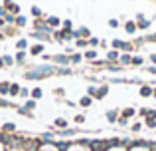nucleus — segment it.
I'll use <instances>...</instances> for the list:
<instances>
[{"instance_id": "5fc2aeb1", "label": "nucleus", "mask_w": 156, "mask_h": 151, "mask_svg": "<svg viewBox=\"0 0 156 151\" xmlns=\"http://www.w3.org/2000/svg\"><path fill=\"white\" fill-rule=\"evenodd\" d=\"M4 66H14V62H16V60L14 58H12V56H4Z\"/></svg>"}, {"instance_id": "09e8293b", "label": "nucleus", "mask_w": 156, "mask_h": 151, "mask_svg": "<svg viewBox=\"0 0 156 151\" xmlns=\"http://www.w3.org/2000/svg\"><path fill=\"white\" fill-rule=\"evenodd\" d=\"M53 139H55V133H53V131L42 133V141H53Z\"/></svg>"}, {"instance_id": "5701e85b", "label": "nucleus", "mask_w": 156, "mask_h": 151, "mask_svg": "<svg viewBox=\"0 0 156 151\" xmlns=\"http://www.w3.org/2000/svg\"><path fill=\"white\" fill-rule=\"evenodd\" d=\"M136 26H138V32H146V30H148V28L150 26H152V20H150V18H144V20H138V22H136Z\"/></svg>"}, {"instance_id": "58836bf2", "label": "nucleus", "mask_w": 156, "mask_h": 151, "mask_svg": "<svg viewBox=\"0 0 156 151\" xmlns=\"http://www.w3.org/2000/svg\"><path fill=\"white\" fill-rule=\"evenodd\" d=\"M8 96H12V97L20 96V84H10V93Z\"/></svg>"}, {"instance_id": "e2e57ef3", "label": "nucleus", "mask_w": 156, "mask_h": 151, "mask_svg": "<svg viewBox=\"0 0 156 151\" xmlns=\"http://www.w3.org/2000/svg\"><path fill=\"white\" fill-rule=\"evenodd\" d=\"M144 18H146V16H144V14H142V12H138V14H136V16H134V20H136V22H138V20H144Z\"/></svg>"}, {"instance_id": "338daca9", "label": "nucleus", "mask_w": 156, "mask_h": 151, "mask_svg": "<svg viewBox=\"0 0 156 151\" xmlns=\"http://www.w3.org/2000/svg\"><path fill=\"white\" fill-rule=\"evenodd\" d=\"M152 97L156 100V85H154V92H152Z\"/></svg>"}, {"instance_id": "4d7b16f0", "label": "nucleus", "mask_w": 156, "mask_h": 151, "mask_svg": "<svg viewBox=\"0 0 156 151\" xmlns=\"http://www.w3.org/2000/svg\"><path fill=\"white\" fill-rule=\"evenodd\" d=\"M53 93H55V96H59V97H65V89L63 88H55V89H53Z\"/></svg>"}, {"instance_id": "f3484780", "label": "nucleus", "mask_w": 156, "mask_h": 151, "mask_svg": "<svg viewBox=\"0 0 156 151\" xmlns=\"http://www.w3.org/2000/svg\"><path fill=\"white\" fill-rule=\"evenodd\" d=\"M119 58H121V52H119V50H115V48L107 50V54H105L107 62H119Z\"/></svg>"}, {"instance_id": "e433bc0d", "label": "nucleus", "mask_w": 156, "mask_h": 151, "mask_svg": "<svg viewBox=\"0 0 156 151\" xmlns=\"http://www.w3.org/2000/svg\"><path fill=\"white\" fill-rule=\"evenodd\" d=\"M36 104H38L36 100H32V97H28V100L24 101V108H26V109H30V111H34V109H36Z\"/></svg>"}, {"instance_id": "4c0bfd02", "label": "nucleus", "mask_w": 156, "mask_h": 151, "mask_svg": "<svg viewBox=\"0 0 156 151\" xmlns=\"http://www.w3.org/2000/svg\"><path fill=\"white\" fill-rule=\"evenodd\" d=\"M107 24H109V28H113V30H117V28H121V26H122V22H121L119 18H111Z\"/></svg>"}, {"instance_id": "ddd939ff", "label": "nucleus", "mask_w": 156, "mask_h": 151, "mask_svg": "<svg viewBox=\"0 0 156 151\" xmlns=\"http://www.w3.org/2000/svg\"><path fill=\"white\" fill-rule=\"evenodd\" d=\"M138 115V109L133 108V105H129V108H122L121 109V117H126V119H133V117Z\"/></svg>"}, {"instance_id": "1a4fd4ad", "label": "nucleus", "mask_w": 156, "mask_h": 151, "mask_svg": "<svg viewBox=\"0 0 156 151\" xmlns=\"http://www.w3.org/2000/svg\"><path fill=\"white\" fill-rule=\"evenodd\" d=\"M152 92H154V85H150V84H142V85H138V96L140 97H152Z\"/></svg>"}, {"instance_id": "0e129e2a", "label": "nucleus", "mask_w": 156, "mask_h": 151, "mask_svg": "<svg viewBox=\"0 0 156 151\" xmlns=\"http://www.w3.org/2000/svg\"><path fill=\"white\" fill-rule=\"evenodd\" d=\"M6 26V22H4V18H0V28H4Z\"/></svg>"}, {"instance_id": "a211bd4d", "label": "nucleus", "mask_w": 156, "mask_h": 151, "mask_svg": "<svg viewBox=\"0 0 156 151\" xmlns=\"http://www.w3.org/2000/svg\"><path fill=\"white\" fill-rule=\"evenodd\" d=\"M83 58L87 60V62H93V60L99 58V52H97V48H87V50L83 52Z\"/></svg>"}, {"instance_id": "ea45409f", "label": "nucleus", "mask_w": 156, "mask_h": 151, "mask_svg": "<svg viewBox=\"0 0 156 151\" xmlns=\"http://www.w3.org/2000/svg\"><path fill=\"white\" fill-rule=\"evenodd\" d=\"M89 64H91L93 68H99V70H101V68H105V66H107V60L97 58V60H93V62H89Z\"/></svg>"}, {"instance_id": "7ed1b4c3", "label": "nucleus", "mask_w": 156, "mask_h": 151, "mask_svg": "<svg viewBox=\"0 0 156 151\" xmlns=\"http://www.w3.org/2000/svg\"><path fill=\"white\" fill-rule=\"evenodd\" d=\"M34 30H38V32H44V34H53V28L51 26H48V22H46V18H36L34 20Z\"/></svg>"}, {"instance_id": "6ab92c4d", "label": "nucleus", "mask_w": 156, "mask_h": 151, "mask_svg": "<svg viewBox=\"0 0 156 151\" xmlns=\"http://www.w3.org/2000/svg\"><path fill=\"white\" fill-rule=\"evenodd\" d=\"M142 129H144V121H140V119L133 121V123L129 125V131H130V133H140Z\"/></svg>"}, {"instance_id": "72a5a7b5", "label": "nucleus", "mask_w": 156, "mask_h": 151, "mask_svg": "<svg viewBox=\"0 0 156 151\" xmlns=\"http://www.w3.org/2000/svg\"><path fill=\"white\" fill-rule=\"evenodd\" d=\"M142 64H144V58H142V56L133 54V66L134 68H142Z\"/></svg>"}, {"instance_id": "37998d69", "label": "nucleus", "mask_w": 156, "mask_h": 151, "mask_svg": "<svg viewBox=\"0 0 156 151\" xmlns=\"http://www.w3.org/2000/svg\"><path fill=\"white\" fill-rule=\"evenodd\" d=\"M144 40H146V44H156V32H148V34H144Z\"/></svg>"}, {"instance_id": "412c9836", "label": "nucleus", "mask_w": 156, "mask_h": 151, "mask_svg": "<svg viewBox=\"0 0 156 151\" xmlns=\"http://www.w3.org/2000/svg\"><path fill=\"white\" fill-rule=\"evenodd\" d=\"M75 72L71 70V66H57L55 68V76H73Z\"/></svg>"}, {"instance_id": "c9c22d12", "label": "nucleus", "mask_w": 156, "mask_h": 151, "mask_svg": "<svg viewBox=\"0 0 156 151\" xmlns=\"http://www.w3.org/2000/svg\"><path fill=\"white\" fill-rule=\"evenodd\" d=\"M75 48H85V50H87V48H89V38H79V40H75Z\"/></svg>"}, {"instance_id": "f257e3e1", "label": "nucleus", "mask_w": 156, "mask_h": 151, "mask_svg": "<svg viewBox=\"0 0 156 151\" xmlns=\"http://www.w3.org/2000/svg\"><path fill=\"white\" fill-rule=\"evenodd\" d=\"M55 64H38V66L30 68V70L24 72V77L32 81H40V80H46V77L55 76Z\"/></svg>"}, {"instance_id": "20e7f679", "label": "nucleus", "mask_w": 156, "mask_h": 151, "mask_svg": "<svg viewBox=\"0 0 156 151\" xmlns=\"http://www.w3.org/2000/svg\"><path fill=\"white\" fill-rule=\"evenodd\" d=\"M129 151H152L150 149V139H134Z\"/></svg>"}, {"instance_id": "a18cd8bd", "label": "nucleus", "mask_w": 156, "mask_h": 151, "mask_svg": "<svg viewBox=\"0 0 156 151\" xmlns=\"http://www.w3.org/2000/svg\"><path fill=\"white\" fill-rule=\"evenodd\" d=\"M16 48H18V50H28V40L26 38H20L18 42H16Z\"/></svg>"}, {"instance_id": "bb28decb", "label": "nucleus", "mask_w": 156, "mask_h": 151, "mask_svg": "<svg viewBox=\"0 0 156 151\" xmlns=\"http://www.w3.org/2000/svg\"><path fill=\"white\" fill-rule=\"evenodd\" d=\"M26 56H28L26 50H18V52H16V56H14L16 64H24V62H26Z\"/></svg>"}, {"instance_id": "c03bdc74", "label": "nucleus", "mask_w": 156, "mask_h": 151, "mask_svg": "<svg viewBox=\"0 0 156 151\" xmlns=\"http://www.w3.org/2000/svg\"><path fill=\"white\" fill-rule=\"evenodd\" d=\"M117 125H119V127H129V125H130V119H126V117H121V115H119Z\"/></svg>"}, {"instance_id": "4468645a", "label": "nucleus", "mask_w": 156, "mask_h": 151, "mask_svg": "<svg viewBox=\"0 0 156 151\" xmlns=\"http://www.w3.org/2000/svg\"><path fill=\"white\" fill-rule=\"evenodd\" d=\"M93 101H95V100H93L91 96H87V93H85V96H81V97H79L77 105H79V108H83V109H89V108L93 105Z\"/></svg>"}, {"instance_id": "a878e982", "label": "nucleus", "mask_w": 156, "mask_h": 151, "mask_svg": "<svg viewBox=\"0 0 156 151\" xmlns=\"http://www.w3.org/2000/svg\"><path fill=\"white\" fill-rule=\"evenodd\" d=\"M30 97H32V100H36V101L42 100V97H44V89H42V88H34V89H30Z\"/></svg>"}, {"instance_id": "4be33fe9", "label": "nucleus", "mask_w": 156, "mask_h": 151, "mask_svg": "<svg viewBox=\"0 0 156 151\" xmlns=\"http://www.w3.org/2000/svg\"><path fill=\"white\" fill-rule=\"evenodd\" d=\"M44 50H46V48H44L42 42H38V44H34V46H30V54H32V56H42Z\"/></svg>"}, {"instance_id": "39448f33", "label": "nucleus", "mask_w": 156, "mask_h": 151, "mask_svg": "<svg viewBox=\"0 0 156 151\" xmlns=\"http://www.w3.org/2000/svg\"><path fill=\"white\" fill-rule=\"evenodd\" d=\"M89 139H77V141H71V145L67 147V151H91L89 147Z\"/></svg>"}, {"instance_id": "de8ad7c7", "label": "nucleus", "mask_w": 156, "mask_h": 151, "mask_svg": "<svg viewBox=\"0 0 156 151\" xmlns=\"http://www.w3.org/2000/svg\"><path fill=\"white\" fill-rule=\"evenodd\" d=\"M152 108H138V117H148Z\"/></svg>"}, {"instance_id": "dca6fc26", "label": "nucleus", "mask_w": 156, "mask_h": 151, "mask_svg": "<svg viewBox=\"0 0 156 151\" xmlns=\"http://www.w3.org/2000/svg\"><path fill=\"white\" fill-rule=\"evenodd\" d=\"M119 64L121 66H133V54H129V52H121V58H119Z\"/></svg>"}, {"instance_id": "b1692460", "label": "nucleus", "mask_w": 156, "mask_h": 151, "mask_svg": "<svg viewBox=\"0 0 156 151\" xmlns=\"http://www.w3.org/2000/svg\"><path fill=\"white\" fill-rule=\"evenodd\" d=\"M69 60H71V66H79L85 58H83V54H79V52H73V54L69 56Z\"/></svg>"}, {"instance_id": "473e14b6", "label": "nucleus", "mask_w": 156, "mask_h": 151, "mask_svg": "<svg viewBox=\"0 0 156 151\" xmlns=\"http://www.w3.org/2000/svg\"><path fill=\"white\" fill-rule=\"evenodd\" d=\"M26 24H28V18H26V16H22V14H18V16H16V24H14V26L24 28Z\"/></svg>"}, {"instance_id": "49530a36", "label": "nucleus", "mask_w": 156, "mask_h": 151, "mask_svg": "<svg viewBox=\"0 0 156 151\" xmlns=\"http://www.w3.org/2000/svg\"><path fill=\"white\" fill-rule=\"evenodd\" d=\"M16 109H18V113H20V115H24V117H34V113H32L30 109H26L24 105H22V108H16Z\"/></svg>"}, {"instance_id": "603ef678", "label": "nucleus", "mask_w": 156, "mask_h": 151, "mask_svg": "<svg viewBox=\"0 0 156 151\" xmlns=\"http://www.w3.org/2000/svg\"><path fill=\"white\" fill-rule=\"evenodd\" d=\"M95 93H97V85L89 84V85H87V96H91L93 100H95Z\"/></svg>"}, {"instance_id": "f03ea898", "label": "nucleus", "mask_w": 156, "mask_h": 151, "mask_svg": "<svg viewBox=\"0 0 156 151\" xmlns=\"http://www.w3.org/2000/svg\"><path fill=\"white\" fill-rule=\"evenodd\" d=\"M79 133H83V131H81V129H77V127H65V129H57V131H55V137L69 139V137H75V135H79Z\"/></svg>"}, {"instance_id": "393cba45", "label": "nucleus", "mask_w": 156, "mask_h": 151, "mask_svg": "<svg viewBox=\"0 0 156 151\" xmlns=\"http://www.w3.org/2000/svg\"><path fill=\"white\" fill-rule=\"evenodd\" d=\"M53 127H57V129H65V127H69V121L65 119V117H57V119L53 121Z\"/></svg>"}, {"instance_id": "9d476101", "label": "nucleus", "mask_w": 156, "mask_h": 151, "mask_svg": "<svg viewBox=\"0 0 156 151\" xmlns=\"http://www.w3.org/2000/svg\"><path fill=\"white\" fill-rule=\"evenodd\" d=\"M119 115H121V109H117V108H113V109H107V111H105V119L109 121V123H117Z\"/></svg>"}, {"instance_id": "cd10ccee", "label": "nucleus", "mask_w": 156, "mask_h": 151, "mask_svg": "<svg viewBox=\"0 0 156 151\" xmlns=\"http://www.w3.org/2000/svg\"><path fill=\"white\" fill-rule=\"evenodd\" d=\"M107 84H129V77H121V76H113L107 80Z\"/></svg>"}, {"instance_id": "6e6552de", "label": "nucleus", "mask_w": 156, "mask_h": 151, "mask_svg": "<svg viewBox=\"0 0 156 151\" xmlns=\"http://www.w3.org/2000/svg\"><path fill=\"white\" fill-rule=\"evenodd\" d=\"M105 70L109 72V74H122V72H125V66H121L119 62H107Z\"/></svg>"}, {"instance_id": "f704fd0d", "label": "nucleus", "mask_w": 156, "mask_h": 151, "mask_svg": "<svg viewBox=\"0 0 156 151\" xmlns=\"http://www.w3.org/2000/svg\"><path fill=\"white\" fill-rule=\"evenodd\" d=\"M2 131H4V133H14V131H16V123H12V121L4 123V125H2Z\"/></svg>"}, {"instance_id": "69168bd1", "label": "nucleus", "mask_w": 156, "mask_h": 151, "mask_svg": "<svg viewBox=\"0 0 156 151\" xmlns=\"http://www.w3.org/2000/svg\"><path fill=\"white\" fill-rule=\"evenodd\" d=\"M2 68H4V60L0 58V70H2Z\"/></svg>"}, {"instance_id": "0eeeda50", "label": "nucleus", "mask_w": 156, "mask_h": 151, "mask_svg": "<svg viewBox=\"0 0 156 151\" xmlns=\"http://www.w3.org/2000/svg\"><path fill=\"white\" fill-rule=\"evenodd\" d=\"M122 30L126 32L129 36H134L138 32V26H136V20H125L122 22Z\"/></svg>"}, {"instance_id": "9b49d317", "label": "nucleus", "mask_w": 156, "mask_h": 151, "mask_svg": "<svg viewBox=\"0 0 156 151\" xmlns=\"http://www.w3.org/2000/svg\"><path fill=\"white\" fill-rule=\"evenodd\" d=\"M30 38H34V40H38V42H51V36L50 34H44V32H38V30H34V32H30Z\"/></svg>"}, {"instance_id": "a19ab883", "label": "nucleus", "mask_w": 156, "mask_h": 151, "mask_svg": "<svg viewBox=\"0 0 156 151\" xmlns=\"http://www.w3.org/2000/svg\"><path fill=\"white\" fill-rule=\"evenodd\" d=\"M133 44H134V48H142V46H146L144 36H138V38H134V40H133Z\"/></svg>"}, {"instance_id": "2f4dec72", "label": "nucleus", "mask_w": 156, "mask_h": 151, "mask_svg": "<svg viewBox=\"0 0 156 151\" xmlns=\"http://www.w3.org/2000/svg\"><path fill=\"white\" fill-rule=\"evenodd\" d=\"M77 32H79L81 38H91V30H89L87 26H79V28H77Z\"/></svg>"}, {"instance_id": "3c124183", "label": "nucleus", "mask_w": 156, "mask_h": 151, "mask_svg": "<svg viewBox=\"0 0 156 151\" xmlns=\"http://www.w3.org/2000/svg\"><path fill=\"white\" fill-rule=\"evenodd\" d=\"M99 44H101V38H95V36L89 38V48H99Z\"/></svg>"}, {"instance_id": "79ce46f5", "label": "nucleus", "mask_w": 156, "mask_h": 151, "mask_svg": "<svg viewBox=\"0 0 156 151\" xmlns=\"http://www.w3.org/2000/svg\"><path fill=\"white\" fill-rule=\"evenodd\" d=\"M32 16L34 18H44V12H42V8H38V6H32Z\"/></svg>"}, {"instance_id": "13d9d810", "label": "nucleus", "mask_w": 156, "mask_h": 151, "mask_svg": "<svg viewBox=\"0 0 156 151\" xmlns=\"http://www.w3.org/2000/svg\"><path fill=\"white\" fill-rule=\"evenodd\" d=\"M0 108H12V104L8 100H4V97H0Z\"/></svg>"}, {"instance_id": "bf43d9fd", "label": "nucleus", "mask_w": 156, "mask_h": 151, "mask_svg": "<svg viewBox=\"0 0 156 151\" xmlns=\"http://www.w3.org/2000/svg\"><path fill=\"white\" fill-rule=\"evenodd\" d=\"M144 70H146V72H148V74H150V76H156V66H146V68H144Z\"/></svg>"}, {"instance_id": "864d4df0", "label": "nucleus", "mask_w": 156, "mask_h": 151, "mask_svg": "<svg viewBox=\"0 0 156 151\" xmlns=\"http://www.w3.org/2000/svg\"><path fill=\"white\" fill-rule=\"evenodd\" d=\"M105 151H129V147H125V145H113V147H107Z\"/></svg>"}, {"instance_id": "aec40b11", "label": "nucleus", "mask_w": 156, "mask_h": 151, "mask_svg": "<svg viewBox=\"0 0 156 151\" xmlns=\"http://www.w3.org/2000/svg\"><path fill=\"white\" fill-rule=\"evenodd\" d=\"M46 22H48V26H51V28H53V30L61 28V20H59V16H46Z\"/></svg>"}, {"instance_id": "f8f14e48", "label": "nucleus", "mask_w": 156, "mask_h": 151, "mask_svg": "<svg viewBox=\"0 0 156 151\" xmlns=\"http://www.w3.org/2000/svg\"><path fill=\"white\" fill-rule=\"evenodd\" d=\"M109 96V84H99L97 85V93H95V100H105V97Z\"/></svg>"}, {"instance_id": "423d86ee", "label": "nucleus", "mask_w": 156, "mask_h": 151, "mask_svg": "<svg viewBox=\"0 0 156 151\" xmlns=\"http://www.w3.org/2000/svg\"><path fill=\"white\" fill-rule=\"evenodd\" d=\"M51 64L55 66H71V60H69V54H53L51 56Z\"/></svg>"}, {"instance_id": "680f3d73", "label": "nucleus", "mask_w": 156, "mask_h": 151, "mask_svg": "<svg viewBox=\"0 0 156 151\" xmlns=\"http://www.w3.org/2000/svg\"><path fill=\"white\" fill-rule=\"evenodd\" d=\"M8 14V10H6V8H4V6H0V18H4V16H6Z\"/></svg>"}, {"instance_id": "2eb2a0df", "label": "nucleus", "mask_w": 156, "mask_h": 151, "mask_svg": "<svg viewBox=\"0 0 156 151\" xmlns=\"http://www.w3.org/2000/svg\"><path fill=\"white\" fill-rule=\"evenodd\" d=\"M2 6L6 8L8 12H12V14H16V16L20 14V6H18V4L14 2V0H4V4H2Z\"/></svg>"}, {"instance_id": "7c9ffc66", "label": "nucleus", "mask_w": 156, "mask_h": 151, "mask_svg": "<svg viewBox=\"0 0 156 151\" xmlns=\"http://www.w3.org/2000/svg\"><path fill=\"white\" fill-rule=\"evenodd\" d=\"M144 127H148V129H156V117H144Z\"/></svg>"}, {"instance_id": "774afa93", "label": "nucleus", "mask_w": 156, "mask_h": 151, "mask_svg": "<svg viewBox=\"0 0 156 151\" xmlns=\"http://www.w3.org/2000/svg\"><path fill=\"white\" fill-rule=\"evenodd\" d=\"M2 40H4V32H0V42H2Z\"/></svg>"}, {"instance_id": "8fccbe9b", "label": "nucleus", "mask_w": 156, "mask_h": 151, "mask_svg": "<svg viewBox=\"0 0 156 151\" xmlns=\"http://www.w3.org/2000/svg\"><path fill=\"white\" fill-rule=\"evenodd\" d=\"M61 28H63V30H73V22H71L69 18L61 20Z\"/></svg>"}, {"instance_id": "c85d7f7f", "label": "nucleus", "mask_w": 156, "mask_h": 151, "mask_svg": "<svg viewBox=\"0 0 156 151\" xmlns=\"http://www.w3.org/2000/svg\"><path fill=\"white\" fill-rule=\"evenodd\" d=\"M10 93V81H0V96H8Z\"/></svg>"}, {"instance_id": "6e6d98bb", "label": "nucleus", "mask_w": 156, "mask_h": 151, "mask_svg": "<svg viewBox=\"0 0 156 151\" xmlns=\"http://www.w3.org/2000/svg\"><path fill=\"white\" fill-rule=\"evenodd\" d=\"M20 97L28 100V97H30V89H28V88H20Z\"/></svg>"}, {"instance_id": "052dcab7", "label": "nucleus", "mask_w": 156, "mask_h": 151, "mask_svg": "<svg viewBox=\"0 0 156 151\" xmlns=\"http://www.w3.org/2000/svg\"><path fill=\"white\" fill-rule=\"evenodd\" d=\"M148 58H150V62H152V66H156V52H152Z\"/></svg>"}, {"instance_id": "c756f323", "label": "nucleus", "mask_w": 156, "mask_h": 151, "mask_svg": "<svg viewBox=\"0 0 156 151\" xmlns=\"http://www.w3.org/2000/svg\"><path fill=\"white\" fill-rule=\"evenodd\" d=\"M85 121H87L85 113H75V115H73V123H77V125H83Z\"/></svg>"}]
</instances>
